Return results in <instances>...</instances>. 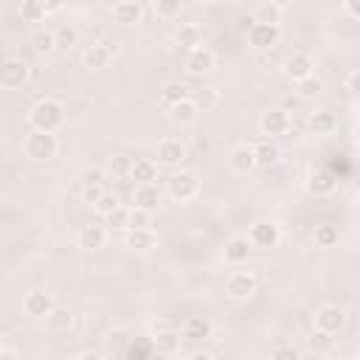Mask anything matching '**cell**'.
Segmentation results:
<instances>
[{"mask_svg":"<svg viewBox=\"0 0 360 360\" xmlns=\"http://www.w3.org/2000/svg\"><path fill=\"white\" fill-rule=\"evenodd\" d=\"M197 115H200V107L194 104V98H191V96H188V98H183V101L169 104V118H172L174 124H180V127L194 124V121H197Z\"/></svg>","mask_w":360,"mask_h":360,"instance_id":"obj_22","label":"cell"},{"mask_svg":"<svg viewBox=\"0 0 360 360\" xmlns=\"http://www.w3.org/2000/svg\"><path fill=\"white\" fill-rule=\"evenodd\" d=\"M121 205V200H118V194H112V191H101V197L93 202V211L96 214H101V217H107L112 208H118Z\"/></svg>","mask_w":360,"mask_h":360,"instance_id":"obj_40","label":"cell"},{"mask_svg":"<svg viewBox=\"0 0 360 360\" xmlns=\"http://www.w3.org/2000/svg\"><path fill=\"white\" fill-rule=\"evenodd\" d=\"M127 228H152V211H143V208H129V219H127Z\"/></svg>","mask_w":360,"mask_h":360,"instance_id":"obj_43","label":"cell"},{"mask_svg":"<svg viewBox=\"0 0 360 360\" xmlns=\"http://www.w3.org/2000/svg\"><path fill=\"white\" fill-rule=\"evenodd\" d=\"M177 42H180V45H186V48H194V45H200V31H197V25H188V22H183V25L177 28Z\"/></svg>","mask_w":360,"mask_h":360,"instance_id":"obj_42","label":"cell"},{"mask_svg":"<svg viewBox=\"0 0 360 360\" xmlns=\"http://www.w3.org/2000/svg\"><path fill=\"white\" fill-rule=\"evenodd\" d=\"M129 169H132V158H127V155H112L107 160V174L115 177V180H127Z\"/></svg>","mask_w":360,"mask_h":360,"instance_id":"obj_33","label":"cell"},{"mask_svg":"<svg viewBox=\"0 0 360 360\" xmlns=\"http://www.w3.org/2000/svg\"><path fill=\"white\" fill-rule=\"evenodd\" d=\"M253 155H256V166H276L281 160V149L273 143V138L256 143L253 146Z\"/></svg>","mask_w":360,"mask_h":360,"instance_id":"obj_26","label":"cell"},{"mask_svg":"<svg viewBox=\"0 0 360 360\" xmlns=\"http://www.w3.org/2000/svg\"><path fill=\"white\" fill-rule=\"evenodd\" d=\"M248 239H250V245H253V248L270 250V248H276V245L281 242V228H278L276 222L259 219V222H253V225H250V231H248Z\"/></svg>","mask_w":360,"mask_h":360,"instance_id":"obj_8","label":"cell"},{"mask_svg":"<svg viewBox=\"0 0 360 360\" xmlns=\"http://www.w3.org/2000/svg\"><path fill=\"white\" fill-rule=\"evenodd\" d=\"M343 11H346L352 20H357V17H360V0H343Z\"/></svg>","mask_w":360,"mask_h":360,"instance_id":"obj_49","label":"cell"},{"mask_svg":"<svg viewBox=\"0 0 360 360\" xmlns=\"http://www.w3.org/2000/svg\"><path fill=\"white\" fill-rule=\"evenodd\" d=\"M127 219H129V208H124V205L112 208V211L104 217V222H107L112 231H127Z\"/></svg>","mask_w":360,"mask_h":360,"instance_id":"obj_41","label":"cell"},{"mask_svg":"<svg viewBox=\"0 0 360 360\" xmlns=\"http://www.w3.org/2000/svg\"><path fill=\"white\" fill-rule=\"evenodd\" d=\"M53 307H56V298H53V292H48V290H31V292H25V298H22V312H25L28 318H45Z\"/></svg>","mask_w":360,"mask_h":360,"instance_id":"obj_11","label":"cell"},{"mask_svg":"<svg viewBox=\"0 0 360 360\" xmlns=\"http://www.w3.org/2000/svg\"><path fill=\"white\" fill-rule=\"evenodd\" d=\"M253 22H273V25H278L281 22V6L278 3H273V0H262L256 8H253V17H250Z\"/></svg>","mask_w":360,"mask_h":360,"instance_id":"obj_28","label":"cell"},{"mask_svg":"<svg viewBox=\"0 0 360 360\" xmlns=\"http://www.w3.org/2000/svg\"><path fill=\"white\" fill-rule=\"evenodd\" d=\"M65 124V107L56 98H39L28 110V127L42 132H56Z\"/></svg>","mask_w":360,"mask_h":360,"instance_id":"obj_1","label":"cell"},{"mask_svg":"<svg viewBox=\"0 0 360 360\" xmlns=\"http://www.w3.org/2000/svg\"><path fill=\"white\" fill-rule=\"evenodd\" d=\"M354 84H357V70H352V73L346 76V87H349L352 93H354Z\"/></svg>","mask_w":360,"mask_h":360,"instance_id":"obj_51","label":"cell"},{"mask_svg":"<svg viewBox=\"0 0 360 360\" xmlns=\"http://www.w3.org/2000/svg\"><path fill=\"white\" fill-rule=\"evenodd\" d=\"M45 323L51 332H68L73 326V309L68 307H53L48 315H45Z\"/></svg>","mask_w":360,"mask_h":360,"instance_id":"obj_27","label":"cell"},{"mask_svg":"<svg viewBox=\"0 0 360 360\" xmlns=\"http://www.w3.org/2000/svg\"><path fill=\"white\" fill-rule=\"evenodd\" d=\"M31 48L39 53V56H48L56 51V34L51 28H39L31 34Z\"/></svg>","mask_w":360,"mask_h":360,"instance_id":"obj_29","label":"cell"},{"mask_svg":"<svg viewBox=\"0 0 360 360\" xmlns=\"http://www.w3.org/2000/svg\"><path fill=\"white\" fill-rule=\"evenodd\" d=\"M22 152L25 158L42 163V160H51L56 158L59 152V141H56V132H42V129H31L22 141Z\"/></svg>","mask_w":360,"mask_h":360,"instance_id":"obj_2","label":"cell"},{"mask_svg":"<svg viewBox=\"0 0 360 360\" xmlns=\"http://www.w3.org/2000/svg\"><path fill=\"white\" fill-rule=\"evenodd\" d=\"M39 3H42L45 14H53V11H59V8L65 6V0H39Z\"/></svg>","mask_w":360,"mask_h":360,"instance_id":"obj_50","label":"cell"},{"mask_svg":"<svg viewBox=\"0 0 360 360\" xmlns=\"http://www.w3.org/2000/svg\"><path fill=\"white\" fill-rule=\"evenodd\" d=\"M256 287L259 284H256V276L250 270H236L225 281V292H228L231 301H248V298H253Z\"/></svg>","mask_w":360,"mask_h":360,"instance_id":"obj_6","label":"cell"},{"mask_svg":"<svg viewBox=\"0 0 360 360\" xmlns=\"http://www.w3.org/2000/svg\"><path fill=\"white\" fill-rule=\"evenodd\" d=\"M335 115L332 112H326V110H321V112H312L309 115V121H307V127H309V132H315V135H329L332 129H335Z\"/></svg>","mask_w":360,"mask_h":360,"instance_id":"obj_30","label":"cell"},{"mask_svg":"<svg viewBox=\"0 0 360 360\" xmlns=\"http://www.w3.org/2000/svg\"><path fill=\"white\" fill-rule=\"evenodd\" d=\"M107 338H110V349H112L115 354H124V349H127V343H129L127 332H124V329H115V332H110Z\"/></svg>","mask_w":360,"mask_h":360,"instance_id":"obj_47","label":"cell"},{"mask_svg":"<svg viewBox=\"0 0 360 360\" xmlns=\"http://www.w3.org/2000/svg\"><path fill=\"white\" fill-rule=\"evenodd\" d=\"M104 180H107V169L90 166L82 172V186H104Z\"/></svg>","mask_w":360,"mask_h":360,"instance_id":"obj_45","label":"cell"},{"mask_svg":"<svg viewBox=\"0 0 360 360\" xmlns=\"http://www.w3.org/2000/svg\"><path fill=\"white\" fill-rule=\"evenodd\" d=\"M214 68H217V53H214L211 48H205V45H194V48H188L186 70H188L191 76H205V73H211Z\"/></svg>","mask_w":360,"mask_h":360,"instance_id":"obj_9","label":"cell"},{"mask_svg":"<svg viewBox=\"0 0 360 360\" xmlns=\"http://www.w3.org/2000/svg\"><path fill=\"white\" fill-rule=\"evenodd\" d=\"M191 98H194V104L200 107V112H205V110H211V107L217 104V90H214V87H202V90H197Z\"/></svg>","mask_w":360,"mask_h":360,"instance_id":"obj_44","label":"cell"},{"mask_svg":"<svg viewBox=\"0 0 360 360\" xmlns=\"http://www.w3.org/2000/svg\"><path fill=\"white\" fill-rule=\"evenodd\" d=\"M79 357H84V360H98V357H104L101 352H82Z\"/></svg>","mask_w":360,"mask_h":360,"instance_id":"obj_52","label":"cell"},{"mask_svg":"<svg viewBox=\"0 0 360 360\" xmlns=\"http://www.w3.org/2000/svg\"><path fill=\"white\" fill-rule=\"evenodd\" d=\"M115 53H118L115 42L101 39V42H93L90 48H84L82 62H84V68H90V70H104V68L112 62V56H115Z\"/></svg>","mask_w":360,"mask_h":360,"instance_id":"obj_7","label":"cell"},{"mask_svg":"<svg viewBox=\"0 0 360 360\" xmlns=\"http://www.w3.org/2000/svg\"><path fill=\"white\" fill-rule=\"evenodd\" d=\"M101 191H104V186H82V202L93 205L101 197Z\"/></svg>","mask_w":360,"mask_h":360,"instance_id":"obj_48","label":"cell"},{"mask_svg":"<svg viewBox=\"0 0 360 360\" xmlns=\"http://www.w3.org/2000/svg\"><path fill=\"white\" fill-rule=\"evenodd\" d=\"M250 250H253V245H250L248 236H231V239L225 242V262L242 264V262H248Z\"/></svg>","mask_w":360,"mask_h":360,"instance_id":"obj_24","label":"cell"},{"mask_svg":"<svg viewBox=\"0 0 360 360\" xmlns=\"http://www.w3.org/2000/svg\"><path fill=\"white\" fill-rule=\"evenodd\" d=\"M270 357H273V360H298L301 352H298L295 346H290V343H278L276 349H270Z\"/></svg>","mask_w":360,"mask_h":360,"instance_id":"obj_46","label":"cell"},{"mask_svg":"<svg viewBox=\"0 0 360 360\" xmlns=\"http://www.w3.org/2000/svg\"><path fill=\"white\" fill-rule=\"evenodd\" d=\"M127 357H135V360H146L155 354V346H152V338H138V340H129L127 349H124Z\"/></svg>","mask_w":360,"mask_h":360,"instance_id":"obj_34","label":"cell"},{"mask_svg":"<svg viewBox=\"0 0 360 360\" xmlns=\"http://www.w3.org/2000/svg\"><path fill=\"white\" fill-rule=\"evenodd\" d=\"M281 73H284V79H290V82L295 84V82H301V79H307V76H312V73H315V62H312V56H309V53L295 51V53H290V56L284 59Z\"/></svg>","mask_w":360,"mask_h":360,"instance_id":"obj_10","label":"cell"},{"mask_svg":"<svg viewBox=\"0 0 360 360\" xmlns=\"http://www.w3.org/2000/svg\"><path fill=\"white\" fill-rule=\"evenodd\" d=\"M124 245L135 253H146L158 245V233L152 228H127V236H124Z\"/></svg>","mask_w":360,"mask_h":360,"instance_id":"obj_18","label":"cell"},{"mask_svg":"<svg viewBox=\"0 0 360 360\" xmlns=\"http://www.w3.org/2000/svg\"><path fill=\"white\" fill-rule=\"evenodd\" d=\"M315 326L323 329V332H329V335H338L346 326V309L338 307V304H323L315 312Z\"/></svg>","mask_w":360,"mask_h":360,"instance_id":"obj_12","label":"cell"},{"mask_svg":"<svg viewBox=\"0 0 360 360\" xmlns=\"http://www.w3.org/2000/svg\"><path fill=\"white\" fill-rule=\"evenodd\" d=\"M129 180H135V183H155V180H158V163L149 160V158H138V160H132Z\"/></svg>","mask_w":360,"mask_h":360,"instance_id":"obj_25","label":"cell"},{"mask_svg":"<svg viewBox=\"0 0 360 360\" xmlns=\"http://www.w3.org/2000/svg\"><path fill=\"white\" fill-rule=\"evenodd\" d=\"M200 3H205V6H214V3H219V0H200Z\"/></svg>","mask_w":360,"mask_h":360,"instance_id":"obj_53","label":"cell"},{"mask_svg":"<svg viewBox=\"0 0 360 360\" xmlns=\"http://www.w3.org/2000/svg\"><path fill=\"white\" fill-rule=\"evenodd\" d=\"M104 242H107V228H101V225H82L76 231V248L79 250L93 253V250H101Z\"/></svg>","mask_w":360,"mask_h":360,"instance_id":"obj_15","label":"cell"},{"mask_svg":"<svg viewBox=\"0 0 360 360\" xmlns=\"http://www.w3.org/2000/svg\"><path fill=\"white\" fill-rule=\"evenodd\" d=\"M307 188H309V194H315V197H329V194L338 188V174H335L329 166H321V169H315V172L309 174Z\"/></svg>","mask_w":360,"mask_h":360,"instance_id":"obj_14","label":"cell"},{"mask_svg":"<svg viewBox=\"0 0 360 360\" xmlns=\"http://www.w3.org/2000/svg\"><path fill=\"white\" fill-rule=\"evenodd\" d=\"M186 160V146L174 138L158 143V166H180Z\"/></svg>","mask_w":360,"mask_h":360,"instance_id":"obj_19","label":"cell"},{"mask_svg":"<svg viewBox=\"0 0 360 360\" xmlns=\"http://www.w3.org/2000/svg\"><path fill=\"white\" fill-rule=\"evenodd\" d=\"M28 73H31V68L22 59L8 56V59L0 62V87L3 90H17L28 82Z\"/></svg>","mask_w":360,"mask_h":360,"instance_id":"obj_5","label":"cell"},{"mask_svg":"<svg viewBox=\"0 0 360 360\" xmlns=\"http://www.w3.org/2000/svg\"><path fill=\"white\" fill-rule=\"evenodd\" d=\"M259 129H262V135H267V138H278V135H284V132L290 129V115H287V110L273 107V110L262 112V118H259Z\"/></svg>","mask_w":360,"mask_h":360,"instance_id":"obj_13","label":"cell"},{"mask_svg":"<svg viewBox=\"0 0 360 360\" xmlns=\"http://www.w3.org/2000/svg\"><path fill=\"white\" fill-rule=\"evenodd\" d=\"M53 34H56V51H70L73 45H79V31L73 25H62Z\"/></svg>","mask_w":360,"mask_h":360,"instance_id":"obj_37","label":"cell"},{"mask_svg":"<svg viewBox=\"0 0 360 360\" xmlns=\"http://www.w3.org/2000/svg\"><path fill=\"white\" fill-rule=\"evenodd\" d=\"M188 96H191V90H188L183 82H166V84H163V90H160V98H163L166 104L183 101V98H188Z\"/></svg>","mask_w":360,"mask_h":360,"instance_id":"obj_35","label":"cell"},{"mask_svg":"<svg viewBox=\"0 0 360 360\" xmlns=\"http://www.w3.org/2000/svg\"><path fill=\"white\" fill-rule=\"evenodd\" d=\"M180 340H183L180 332H174L169 326H163V329H158L152 335V346H155L158 354H177L180 352Z\"/></svg>","mask_w":360,"mask_h":360,"instance_id":"obj_23","label":"cell"},{"mask_svg":"<svg viewBox=\"0 0 360 360\" xmlns=\"http://www.w3.org/2000/svg\"><path fill=\"white\" fill-rule=\"evenodd\" d=\"M281 39V25H273V22H253L248 25V45L253 51H273Z\"/></svg>","mask_w":360,"mask_h":360,"instance_id":"obj_3","label":"cell"},{"mask_svg":"<svg viewBox=\"0 0 360 360\" xmlns=\"http://www.w3.org/2000/svg\"><path fill=\"white\" fill-rule=\"evenodd\" d=\"M152 11L160 20H177L183 14V0H152Z\"/></svg>","mask_w":360,"mask_h":360,"instance_id":"obj_32","label":"cell"},{"mask_svg":"<svg viewBox=\"0 0 360 360\" xmlns=\"http://www.w3.org/2000/svg\"><path fill=\"white\" fill-rule=\"evenodd\" d=\"M166 191L169 197H174L177 202H186V200H194L200 194V177L194 172H174L169 180H166Z\"/></svg>","mask_w":360,"mask_h":360,"instance_id":"obj_4","label":"cell"},{"mask_svg":"<svg viewBox=\"0 0 360 360\" xmlns=\"http://www.w3.org/2000/svg\"><path fill=\"white\" fill-rule=\"evenodd\" d=\"M110 14H112V20H115L118 25H138V22L143 20V8H141L138 0H118V3L110 8Z\"/></svg>","mask_w":360,"mask_h":360,"instance_id":"obj_17","label":"cell"},{"mask_svg":"<svg viewBox=\"0 0 360 360\" xmlns=\"http://www.w3.org/2000/svg\"><path fill=\"white\" fill-rule=\"evenodd\" d=\"M20 14H22V20H25V22H39V20H45V17H48L39 0H22Z\"/></svg>","mask_w":360,"mask_h":360,"instance_id":"obj_39","label":"cell"},{"mask_svg":"<svg viewBox=\"0 0 360 360\" xmlns=\"http://www.w3.org/2000/svg\"><path fill=\"white\" fill-rule=\"evenodd\" d=\"M132 202H135V208L158 211V205L163 202V191L155 183H138L135 191H132Z\"/></svg>","mask_w":360,"mask_h":360,"instance_id":"obj_16","label":"cell"},{"mask_svg":"<svg viewBox=\"0 0 360 360\" xmlns=\"http://www.w3.org/2000/svg\"><path fill=\"white\" fill-rule=\"evenodd\" d=\"M332 340H335V338H332L329 332L318 329V326H315V329L309 332V338H307V343H309V349H312L315 354H323V352H329V349H332Z\"/></svg>","mask_w":360,"mask_h":360,"instance_id":"obj_36","label":"cell"},{"mask_svg":"<svg viewBox=\"0 0 360 360\" xmlns=\"http://www.w3.org/2000/svg\"><path fill=\"white\" fill-rule=\"evenodd\" d=\"M228 163H231V169H233L236 174H250V172L256 169L253 146H248V143L233 146V149H231V155H228Z\"/></svg>","mask_w":360,"mask_h":360,"instance_id":"obj_20","label":"cell"},{"mask_svg":"<svg viewBox=\"0 0 360 360\" xmlns=\"http://www.w3.org/2000/svg\"><path fill=\"white\" fill-rule=\"evenodd\" d=\"M211 332H214V326H211V321L202 318V315H188V318L183 321V326H180V335H183L186 340H208Z\"/></svg>","mask_w":360,"mask_h":360,"instance_id":"obj_21","label":"cell"},{"mask_svg":"<svg viewBox=\"0 0 360 360\" xmlns=\"http://www.w3.org/2000/svg\"><path fill=\"white\" fill-rule=\"evenodd\" d=\"M312 239H315V245H318V248H335V245H338V239H340L338 225H332V222H321V225H315Z\"/></svg>","mask_w":360,"mask_h":360,"instance_id":"obj_31","label":"cell"},{"mask_svg":"<svg viewBox=\"0 0 360 360\" xmlns=\"http://www.w3.org/2000/svg\"><path fill=\"white\" fill-rule=\"evenodd\" d=\"M295 90H298V96H301V98H315V96L323 90V82L312 73V76H307V79L295 82Z\"/></svg>","mask_w":360,"mask_h":360,"instance_id":"obj_38","label":"cell"}]
</instances>
